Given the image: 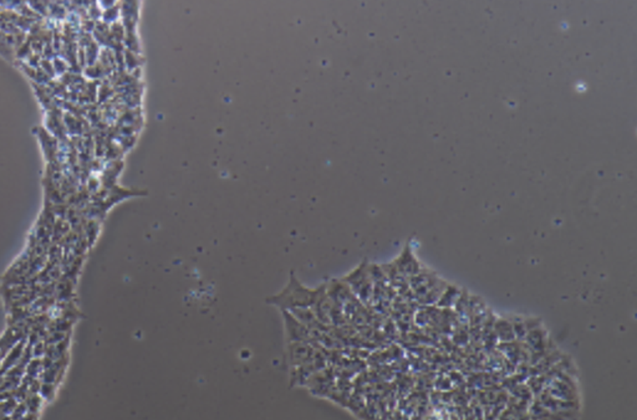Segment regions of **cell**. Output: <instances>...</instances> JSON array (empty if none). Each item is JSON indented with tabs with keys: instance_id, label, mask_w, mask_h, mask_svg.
<instances>
[{
	"instance_id": "cell-1",
	"label": "cell",
	"mask_w": 637,
	"mask_h": 420,
	"mask_svg": "<svg viewBox=\"0 0 637 420\" xmlns=\"http://www.w3.org/2000/svg\"><path fill=\"white\" fill-rule=\"evenodd\" d=\"M327 290V287L325 285L319 286L315 290H311L301 285L295 276H292L288 286L284 287V290L277 295L268 297L266 303L280 308L282 312H293L296 310L314 307Z\"/></svg>"
},
{
	"instance_id": "cell-2",
	"label": "cell",
	"mask_w": 637,
	"mask_h": 420,
	"mask_svg": "<svg viewBox=\"0 0 637 420\" xmlns=\"http://www.w3.org/2000/svg\"><path fill=\"white\" fill-rule=\"evenodd\" d=\"M348 282H350L351 289L355 290L357 296H360L361 300L367 301L371 298V292H373L371 279H370L368 271L364 269V265L356 270L355 273L351 274L350 279H348Z\"/></svg>"
},
{
	"instance_id": "cell-3",
	"label": "cell",
	"mask_w": 637,
	"mask_h": 420,
	"mask_svg": "<svg viewBox=\"0 0 637 420\" xmlns=\"http://www.w3.org/2000/svg\"><path fill=\"white\" fill-rule=\"evenodd\" d=\"M396 270L399 274L410 275L411 277L420 273V263L413 258L410 247H406L401 258L396 261Z\"/></svg>"
}]
</instances>
